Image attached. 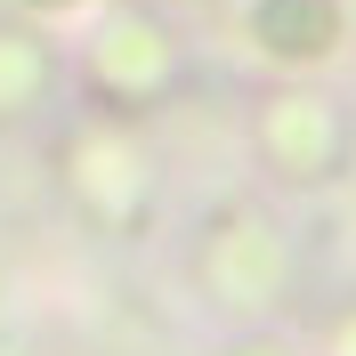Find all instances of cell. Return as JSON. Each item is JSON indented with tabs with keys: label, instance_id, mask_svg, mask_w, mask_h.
<instances>
[{
	"label": "cell",
	"instance_id": "obj_1",
	"mask_svg": "<svg viewBox=\"0 0 356 356\" xmlns=\"http://www.w3.org/2000/svg\"><path fill=\"white\" fill-rule=\"evenodd\" d=\"M348 17H340V0H251V41L267 57H284V65H316V57H332Z\"/></svg>",
	"mask_w": 356,
	"mask_h": 356
},
{
	"label": "cell",
	"instance_id": "obj_2",
	"mask_svg": "<svg viewBox=\"0 0 356 356\" xmlns=\"http://www.w3.org/2000/svg\"><path fill=\"white\" fill-rule=\"evenodd\" d=\"M24 8H65V0H24Z\"/></svg>",
	"mask_w": 356,
	"mask_h": 356
},
{
	"label": "cell",
	"instance_id": "obj_3",
	"mask_svg": "<svg viewBox=\"0 0 356 356\" xmlns=\"http://www.w3.org/2000/svg\"><path fill=\"white\" fill-rule=\"evenodd\" d=\"M243 356H275V348H243Z\"/></svg>",
	"mask_w": 356,
	"mask_h": 356
}]
</instances>
